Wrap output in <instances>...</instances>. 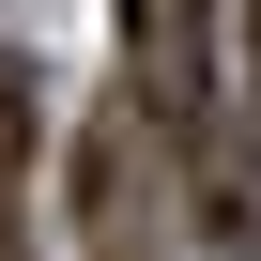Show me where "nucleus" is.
<instances>
[{"instance_id": "1", "label": "nucleus", "mask_w": 261, "mask_h": 261, "mask_svg": "<svg viewBox=\"0 0 261 261\" xmlns=\"http://www.w3.org/2000/svg\"><path fill=\"white\" fill-rule=\"evenodd\" d=\"M77 261H154V123L108 108L77 139Z\"/></svg>"}, {"instance_id": "2", "label": "nucleus", "mask_w": 261, "mask_h": 261, "mask_svg": "<svg viewBox=\"0 0 261 261\" xmlns=\"http://www.w3.org/2000/svg\"><path fill=\"white\" fill-rule=\"evenodd\" d=\"M46 154V92H31V62H0V185H16Z\"/></svg>"}, {"instance_id": "3", "label": "nucleus", "mask_w": 261, "mask_h": 261, "mask_svg": "<svg viewBox=\"0 0 261 261\" xmlns=\"http://www.w3.org/2000/svg\"><path fill=\"white\" fill-rule=\"evenodd\" d=\"M230 92L261 108V0H230Z\"/></svg>"}]
</instances>
